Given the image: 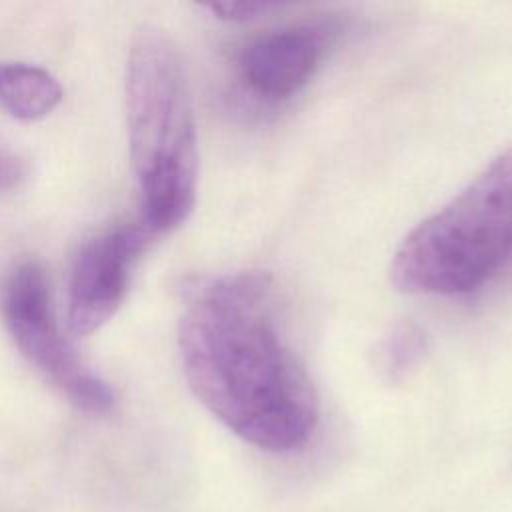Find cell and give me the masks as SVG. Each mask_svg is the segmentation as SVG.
<instances>
[{
    "mask_svg": "<svg viewBox=\"0 0 512 512\" xmlns=\"http://www.w3.org/2000/svg\"><path fill=\"white\" fill-rule=\"evenodd\" d=\"M184 294L178 354L198 402L260 450L292 452L308 444L318 396L278 332L272 278L264 272L196 278Z\"/></svg>",
    "mask_w": 512,
    "mask_h": 512,
    "instance_id": "6da1fadb",
    "label": "cell"
},
{
    "mask_svg": "<svg viewBox=\"0 0 512 512\" xmlns=\"http://www.w3.org/2000/svg\"><path fill=\"white\" fill-rule=\"evenodd\" d=\"M124 100L140 224L150 236L172 232L196 204L200 158L184 62L158 28L144 26L132 38Z\"/></svg>",
    "mask_w": 512,
    "mask_h": 512,
    "instance_id": "7a4b0ae2",
    "label": "cell"
},
{
    "mask_svg": "<svg viewBox=\"0 0 512 512\" xmlns=\"http://www.w3.org/2000/svg\"><path fill=\"white\" fill-rule=\"evenodd\" d=\"M510 256L512 146L406 234L394 252L390 282L404 294H466L490 280Z\"/></svg>",
    "mask_w": 512,
    "mask_h": 512,
    "instance_id": "3957f363",
    "label": "cell"
},
{
    "mask_svg": "<svg viewBox=\"0 0 512 512\" xmlns=\"http://www.w3.org/2000/svg\"><path fill=\"white\" fill-rule=\"evenodd\" d=\"M0 316L20 354L88 416H108L116 408L112 386L92 372L62 336L44 268L26 260L0 286Z\"/></svg>",
    "mask_w": 512,
    "mask_h": 512,
    "instance_id": "277c9868",
    "label": "cell"
},
{
    "mask_svg": "<svg viewBox=\"0 0 512 512\" xmlns=\"http://www.w3.org/2000/svg\"><path fill=\"white\" fill-rule=\"evenodd\" d=\"M148 238L142 224H120L80 246L68 280L66 318L74 336H90L118 312Z\"/></svg>",
    "mask_w": 512,
    "mask_h": 512,
    "instance_id": "5b68a950",
    "label": "cell"
},
{
    "mask_svg": "<svg viewBox=\"0 0 512 512\" xmlns=\"http://www.w3.org/2000/svg\"><path fill=\"white\" fill-rule=\"evenodd\" d=\"M324 52V36L310 26H294L264 34L240 56L246 86L264 100H286L314 74Z\"/></svg>",
    "mask_w": 512,
    "mask_h": 512,
    "instance_id": "8992f818",
    "label": "cell"
},
{
    "mask_svg": "<svg viewBox=\"0 0 512 512\" xmlns=\"http://www.w3.org/2000/svg\"><path fill=\"white\" fill-rule=\"evenodd\" d=\"M60 82L44 68L0 60V106L14 118L34 122L62 102Z\"/></svg>",
    "mask_w": 512,
    "mask_h": 512,
    "instance_id": "52a82bcc",
    "label": "cell"
},
{
    "mask_svg": "<svg viewBox=\"0 0 512 512\" xmlns=\"http://www.w3.org/2000/svg\"><path fill=\"white\" fill-rule=\"evenodd\" d=\"M426 350L428 342L422 328L414 322H400L376 342L372 366L388 384H400L418 370Z\"/></svg>",
    "mask_w": 512,
    "mask_h": 512,
    "instance_id": "ba28073f",
    "label": "cell"
},
{
    "mask_svg": "<svg viewBox=\"0 0 512 512\" xmlns=\"http://www.w3.org/2000/svg\"><path fill=\"white\" fill-rule=\"evenodd\" d=\"M216 18L228 22H246L266 12L278 8L276 2H254V0H232V2H212L206 6Z\"/></svg>",
    "mask_w": 512,
    "mask_h": 512,
    "instance_id": "9c48e42d",
    "label": "cell"
},
{
    "mask_svg": "<svg viewBox=\"0 0 512 512\" xmlns=\"http://www.w3.org/2000/svg\"><path fill=\"white\" fill-rule=\"evenodd\" d=\"M24 178V168L18 160L0 154V190L16 188Z\"/></svg>",
    "mask_w": 512,
    "mask_h": 512,
    "instance_id": "30bf717a",
    "label": "cell"
}]
</instances>
